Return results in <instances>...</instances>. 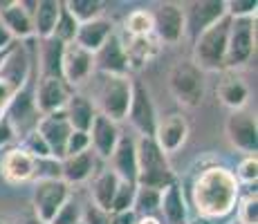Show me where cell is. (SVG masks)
Listing matches in <instances>:
<instances>
[{"label": "cell", "mask_w": 258, "mask_h": 224, "mask_svg": "<svg viewBox=\"0 0 258 224\" xmlns=\"http://www.w3.org/2000/svg\"><path fill=\"white\" fill-rule=\"evenodd\" d=\"M94 56V72L101 74H115V77H123L128 74V61L126 52H123V38L115 32L106 43L101 45L99 52L92 54Z\"/></svg>", "instance_id": "cell-21"}, {"label": "cell", "mask_w": 258, "mask_h": 224, "mask_svg": "<svg viewBox=\"0 0 258 224\" xmlns=\"http://www.w3.org/2000/svg\"><path fill=\"white\" fill-rule=\"evenodd\" d=\"M227 16L225 0H198V3L184 5V21H186V32L193 38L209 29L211 25L220 23Z\"/></svg>", "instance_id": "cell-16"}, {"label": "cell", "mask_w": 258, "mask_h": 224, "mask_svg": "<svg viewBox=\"0 0 258 224\" xmlns=\"http://www.w3.org/2000/svg\"><path fill=\"white\" fill-rule=\"evenodd\" d=\"M25 224H45V222H41V220H36L34 215H29L27 220H25Z\"/></svg>", "instance_id": "cell-50"}, {"label": "cell", "mask_w": 258, "mask_h": 224, "mask_svg": "<svg viewBox=\"0 0 258 224\" xmlns=\"http://www.w3.org/2000/svg\"><path fill=\"white\" fill-rule=\"evenodd\" d=\"M123 32L128 38H140V36H151L153 34V16L151 9L137 7L123 18Z\"/></svg>", "instance_id": "cell-33"}, {"label": "cell", "mask_w": 258, "mask_h": 224, "mask_svg": "<svg viewBox=\"0 0 258 224\" xmlns=\"http://www.w3.org/2000/svg\"><path fill=\"white\" fill-rule=\"evenodd\" d=\"M137 151V186L164 191L173 182H177L168 157L157 148L153 137H135Z\"/></svg>", "instance_id": "cell-2"}, {"label": "cell", "mask_w": 258, "mask_h": 224, "mask_svg": "<svg viewBox=\"0 0 258 224\" xmlns=\"http://www.w3.org/2000/svg\"><path fill=\"white\" fill-rule=\"evenodd\" d=\"M216 94L220 99V103L225 108H229V112L242 110L247 108L251 97V90L247 86V81L234 69H222L220 72V81H218Z\"/></svg>", "instance_id": "cell-20"}, {"label": "cell", "mask_w": 258, "mask_h": 224, "mask_svg": "<svg viewBox=\"0 0 258 224\" xmlns=\"http://www.w3.org/2000/svg\"><path fill=\"white\" fill-rule=\"evenodd\" d=\"M14 45V38L9 36V32L0 25V52H5V49H9Z\"/></svg>", "instance_id": "cell-47"}, {"label": "cell", "mask_w": 258, "mask_h": 224, "mask_svg": "<svg viewBox=\"0 0 258 224\" xmlns=\"http://www.w3.org/2000/svg\"><path fill=\"white\" fill-rule=\"evenodd\" d=\"M61 12V0H36L32 7V23H34V38L47 41L52 38L54 27Z\"/></svg>", "instance_id": "cell-28"}, {"label": "cell", "mask_w": 258, "mask_h": 224, "mask_svg": "<svg viewBox=\"0 0 258 224\" xmlns=\"http://www.w3.org/2000/svg\"><path fill=\"white\" fill-rule=\"evenodd\" d=\"M135 224H162V220L157 215H137Z\"/></svg>", "instance_id": "cell-49"}, {"label": "cell", "mask_w": 258, "mask_h": 224, "mask_svg": "<svg viewBox=\"0 0 258 224\" xmlns=\"http://www.w3.org/2000/svg\"><path fill=\"white\" fill-rule=\"evenodd\" d=\"M94 173H97V155L92 151L61 159V179L68 186L90 182L94 177Z\"/></svg>", "instance_id": "cell-25"}, {"label": "cell", "mask_w": 258, "mask_h": 224, "mask_svg": "<svg viewBox=\"0 0 258 224\" xmlns=\"http://www.w3.org/2000/svg\"><path fill=\"white\" fill-rule=\"evenodd\" d=\"M0 224H9V222H5V220H0Z\"/></svg>", "instance_id": "cell-53"}, {"label": "cell", "mask_w": 258, "mask_h": 224, "mask_svg": "<svg viewBox=\"0 0 258 224\" xmlns=\"http://www.w3.org/2000/svg\"><path fill=\"white\" fill-rule=\"evenodd\" d=\"M188 134H191V126H188L186 117L180 112H171V114H166V117L157 119L153 139H155L157 148H160L166 157H171L186 143Z\"/></svg>", "instance_id": "cell-13"}, {"label": "cell", "mask_w": 258, "mask_h": 224, "mask_svg": "<svg viewBox=\"0 0 258 224\" xmlns=\"http://www.w3.org/2000/svg\"><path fill=\"white\" fill-rule=\"evenodd\" d=\"M256 54V18H229L225 69L238 72Z\"/></svg>", "instance_id": "cell-6"}, {"label": "cell", "mask_w": 258, "mask_h": 224, "mask_svg": "<svg viewBox=\"0 0 258 224\" xmlns=\"http://www.w3.org/2000/svg\"><path fill=\"white\" fill-rule=\"evenodd\" d=\"M70 197H72V186H68L63 179H38V182H34V191H32L34 217L49 224Z\"/></svg>", "instance_id": "cell-7"}, {"label": "cell", "mask_w": 258, "mask_h": 224, "mask_svg": "<svg viewBox=\"0 0 258 224\" xmlns=\"http://www.w3.org/2000/svg\"><path fill=\"white\" fill-rule=\"evenodd\" d=\"M63 112H66V119H68V123H70V128L72 130H79V132H90L92 121H94V117H97L94 103L81 92L72 94Z\"/></svg>", "instance_id": "cell-29"}, {"label": "cell", "mask_w": 258, "mask_h": 224, "mask_svg": "<svg viewBox=\"0 0 258 224\" xmlns=\"http://www.w3.org/2000/svg\"><path fill=\"white\" fill-rule=\"evenodd\" d=\"M160 197H162V193L155 191V188L137 186L133 211H135L137 215H155L157 208H160Z\"/></svg>", "instance_id": "cell-34"}, {"label": "cell", "mask_w": 258, "mask_h": 224, "mask_svg": "<svg viewBox=\"0 0 258 224\" xmlns=\"http://www.w3.org/2000/svg\"><path fill=\"white\" fill-rule=\"evenodd\" d=\"M112 34H115V25H112V21H108V18L103 16V18H97V21L79 25L74 43H77L79 47H83L86 52L94 54L101 49V45L106 43Z\"/></svg>", "instance_id": "cell-27"}, {"label": "cell", "mask_w": 258, "mask_h": 224, "mask_svg": "<svg viewBox=\"0 0 258 224\" xmlns=\"http://www.w3.org/2000/svg\"><path fill=\"white\" fill-rule=\"evenodd\" d=\"M168 90L184 108H200L207 92V74L191 58H182L168 69Z\"/></svg>", "instance_id": "cell-4"}, {"label": "cell", "mask_w": 258, "mask_h": 224, "mask_svg": "<svg viewBox=\"0 0 258 224\" xmlns=\"http://www.w3.org/2000/svg\"><path fill=\"white\" fill-rule=\"evenodd\" d=\"M88 134H90V151L101 159H110L112 153H115V148H117V143H119V139H121L119 123L101 117L99 112H97V117H94L92 128Z\"/></svg>", "instance_id": "cell-22"}, {"label": "cell", "mask_w": 258, "mask_h": 224, "mask_svg": "<svg viewBox=\"0 0 258 224\" xmlns=\"http://www.w3.org/2000/svg\"><path fill=\"white\" fill-rule=\"evenodd\" d=\"M36 175V159L25 153L21 146L7 148L0 157V177L7 184H27Z\"/></svg>", "instance_id": "cell-18"}, {"label": "cell", "mask_w": 258, "mask_h": 224, "mask_svg": "<svg viewBox=\"0 0 258 224\" xmlns=\"http://www.w3.org/2000/svg\"><path fill=\"white\" fill-rule=\"evenodd\" d=\"M14 97H16V92H14V90L7 86V83L0 81V112L7 110V106L12 103V99H14Z\"/></svg>", "instance_id": "cell-45"}, {"label": "cell", "mask_w": 258, "mask_h": 224, "mask_svg": "<svg viewBox=\"0 0 258 224\" xmlns=\"http://www.w3.org/2000/svg\"><path fill=\"white\" fill-rule=\"evenodd\" d=\"M5 54H7V49H5V52H0V65H3V61H5Z\"/></svg>", "instance_id": "cell-51"}, {"label": "cell", "mask_w": 258, "mask_h": 224, "mask_svg": "<svg viewBox=\"0 0 258 224\" xmlns=\"http://www.w3.org/2000/svg\"><path fill=\"white\" fill-rule=\"evenodd\" d=\"M66 45L47 38L41 41V52H38V63H41L43 77H61V56Z\"/></svg>", "instance_id": "cell-31"}, {"label": "cell", "mask_w": 258, "mask_h": 224, "mask_svg": "<svg viewBox=\"0 0 258 224\" xmlns=\"http://www.w3.org/2000/svg\"><path fill=\"white\" fill-rule=\"evenodd\" d=\"M110 162V171L117 175L119 182L137 184V151H135V137H123L119 139L115 153L108 159Z\"/></svg>", "instance_id": "cell-23"}, {"label": "cell", "mask_w": 258, "mask_h": 224, "mask_svg": "<svg viewBox=\"0 0 258 224\" xmlns=\"http://www.w3.org/2000/svg\"><path fill=\"white\" fill-rule=\"evenodd\" d=\"M135 193H137V184L119 182L117 193H115V197H112V204H110V213L133 211V204H135Z\"/></svg>", "instance_id": "cell-38"}, {"label": "cell", "mask_w": 258, "mask_h": 224, "mask_svg": "<svg viewBox=\"0 0 258 224\" xmlns=\"http://www.w3.org/2000/svg\"><path fill=\"white\" fill-rule=\"evenodd\" d=\"M79 224H83V222H79Z\"/></svg>", "instance_id": "cell-55"}, {"label": "cell", "mask_w": 258, "mask_h": 224, "mask_svg": "<svg viewBox=\"0 0 258 224\" xmlns=\"http://www.w3.org/2000/svg\"><path fill=\"white\" fill-rule=\"evenodd\" d=\"M117 186H119V179H117V175L110 171V168L94 173L92 186H90L92 204L94 206H99L101 211L110 213V204H112V197H115V193H117Z\"/></svg>", "instance_id": "cell-30"}, {"label": "cell", "mask_w": 258, "mask_h": 224, "mask_svg": "<svg viewBox=\"0 0 258 224\" xmlns=\"http://www.w3.org/2000/svg\"><path fill=\"white\" fill-rule=\"evenodd\" d=\"M133 101V79L131 74L115 77V74H103L101 88H99L97 97V112L101 117L110 119L115 123L126 121L128 108Z\"/></svg>", "instance_id": "cell-5"}, {"label": "cell", "mask_w": 258, "mask_h": 224, "mask_svg": "<svg viewBox=\"0 0 258 224\" xmlns=\"http://www.w3.org/2000/svg\"><path fill=\"white\" fill-rule=\"evenodd\" d=\"M92 74H94V56L83 47H79L74 41L68 43L63 47V56H61V79L72 90H77L83 83L90 81Z\"/></svg>", "instance_id": "cell-12"}, {"label": "cell", "mask_w": 258, "mask_h": 224, "mask_svg": "<svg viewBox=\"0 0 258 224\" xmlns=\"http://www.w3.org/2000/svg\"><path fill=\"white\" fill-rule=\"evenodd\" d=\"M5 117L12 121L18 137H25L27 132L36 130L41 112H38L36 103H34V92H29V86L23 88L21 92L12 99V103H9L7 110H5Z\"/></svg>", "instance_id": "cell-17"}, {"label": "cell", "mask_w": 258, "mask_h": 224, "mask_svg": "<svg viewBox=\"0 0 258 224\" xmlns=\"http://www.w3.org/2000/svg\"><path fill=\"white\" fill-rule=\"evenodd\" d=\"M227 224H240V222H236V220H231V222H227Z\"/></svg>", "instance_id": "cell-52"}, {"label": "cell", "mask_w": 258, "mask_h": 224, "mask_svg": "<svg viewBox=\"0 0 258 224\" xmlns=\"http://www.w3.org/2000/svg\"><path fill=\"white\" fill-rule=\"evenodd\" d=\"M63 7L72 14V18L79 25L103 18V14H106V3H101V0H66Z\"/></svg>", "instance_id": "cell-32"}, {"label": "cell", "mask_w": 258, "mask_h": 224, "mask_svg": "<svg viewBox=\"0 0 258 224\" xmlns=\"http://www.w3.org/2000/svg\"><path fill=\"white\" fill-rule=\"evenodd\" d=\"M32 54L21 43H14L5 54V61L0 65V81L7 83L14 92H21L23 88L29 86L32 79Z\"/></svg>", "instance_id": "cell-11"}, {"label": "cell", "mask_w": 258, "mask_h": 224, "mask_svg": "<svg viewBox=\"0 0 258 224\" xmlns=\"http://www.w3.org/2000/svg\"><path fill=\"white\" fill-rule=\"evenodd\" d=\"M79 222H81V204L74 200V197H70L49 224H79Z\"/></svg>", "instance_id": "cell-41"}, {"label": "cell", "mask_w": 258, "mask_h": 224, "mask_svg": "<svg viewBox=\"0 0 258 224\" xmlns=\"http://www.w3.org/2000/svg\"><path fill=\"white\" fill-rule=\"evenodd\" d=\"M21 148L25 153H29L34 159H54L52 153H49V148H47V143H45V139L38 134V130H32V132L25 134Z\"/></svg>", "instance_id": "cell-39"}, {"label": "cell", "mask_w": 258, "mask_h": 224, "mask_svg": "<svg viewBox=\"0 0 258 224\" xmlns=\"http://www.w3.org/2000/svg\"><path fill=\"white\" fill-rule=\"evenodd\" d=\"M32 7H34V3H25V0H7V3H0V25L9 32L14 43L34 38Z\"/></svg>", "instance_id": "cell-15"}, {"label": "cell", "mask_w": 258, "mask_h": 224, "mask_svg": "<svg viewBox=\"0 0 258 224\" xmlns=\"http://www.w3.org/2000/svg\"><path fill=\"white\" fill-rule=\"evenodd\" d=\"M86 151H90V134H88V132L72 130V132H70V137H68L66 157L79 155V153H86Z\"/></svg>", "instance_id": "cell-42"}, {"label": "cell", "mask_w": 258, "mask_h": 224, "mask_svg": "<svg viewBox=\"0 0 258 224\" xmlns=\"http://www.w3.org/2000/svg\"><path fill=\"white\" fill-rule=\"evenodd\" d=\"M225 134L234 151L242 153V155H256L258 153L256 112H251L249 108L229 112V117L225 121Z\"/></svg>", "instance_id": "cell-8"}, {"label": "cell", "mask_w": 258, "mask_h": 224, "mask_svg": "<svg viewBox=\"0 0 258 224\" xmlns=\"http://www.w3.org/2000/svg\"><path fill=\"white\" fill-rule=\"evenodd\" d=\"M3 114H5V112H0V117H3Z\"/></svg>", "instance_id": "cell-54"}, {"label": "cell", "mask_w": 258, "mask_h": 224, "mask_svg": "<svg viewBox=\"0 0 258 224\" xmlns=\"http://www.w3.org/2000/svg\"><path fill=\"white\" fill-rule=\"evenodd\" d=\"M81 222L83 224H110V213L101 211L99 206H94V204H86V206H81Z\"/></svg>", "instance_id": "cell-43"}, {"label": "cell", "mask_w": 258, "mask_h": 224, "mask_svg": "<svg viewBox=\"0 0 258 224\" xmlns=\"http://www.w3.org/2000/svg\"><path fill=\"white\" fill-rule=\"evenodd\" d=\"M77 29H79V23L74 21L72 14L68 12V9L63 7V3H61V12H58V21H56V27H54L52 38L54 41H58V43H63V45H68V43L74 41Z\"/></svg>", "instance_id": "cell-36"}, {"label": "cell", "mask_w": 258, "mask_h": 224, "mask_svg": "<svg viewBox=\"0 0 258 224\" xmlns=\"http://www.w3.org/2000/svg\"><path fill=\"white\" fill-rule=\"evenodd\" d=\"M227 38H229V16L220 23L211 25L202 34L193 38V54L191 61L202 72H222L227 58Z\"/></svg>", "instance_id": "cell-3"}, {"label": "cell", "mask_w": 258, "mask_h": 224, "mask_svg": "<svg viewBox=\"0 0 258 224\" xmlns=\"http://www.w3.org/2000/svg\"><path fill=\"white\" fill-rule=\"evenodd\" d=\"M16 137H18V134H16V130H14L12 121H9V119L3 114V117H0V151H3V148H7Z\"/></svg>", "instance_id": "cell-44"}, {"label": "cell", "mask_w": 258, "mask_h": 224, "mask_svg": "<svg viewBox=\"0 0 258 224\" xmlns=\"http://www.w3.org/2000/svg\"><path fill=\"white\" fill-rule=\"evenodd\" d=\"M236 222L240 224H258V195L256 191H249L247 195H240L238 197V204H236Z\"/></svg>", "instance_id": "cell-35"}, {"label": "cell", "mask_w": 258, "mask_h": 224, "mask_svg": "<svg viewBox=\"0 0 258 224\" xmlns=\"http://www.w3.org/2000/svg\"><path fill=\"white\" fill-rule=\"evenodd\" d=\"M238 197H240V184L236 182L231 168L213 164V166L202 168L193 177L191 206L200 217L229 220L238 204Z\"/></svg>", "instance_id": "cell-1"}, {"label": "cell", "mask_w": 258, "mask_h": 224, "mask_svg": "<svg viewBox=\"0 0 258 224\" xmlns=\"http://www.w3.org/2000/svg\"><path fill=\"white\" fill-rule=\"evenodd\" d=\"M234 177L236 182L245 184V186H254L256 188V182H258V155H245L238 162V168L234 171Z\"/></svg>", "instance_id": "cell-37"}, {"label": "cell", "mask_w": 258, "mask_h": 224, "mask_svg": "<svg viewBox=\"0 0 258 224\" xmlns=\"http://www.w3.org/2000/svg\"><path fill=\"white\" fill-rule=\"evenodd\" d=\"M160 220L162 224H186L188 222V204L184 197V188L180 182H173L162 191L160 197Z\"/></svg>", "instance_id": "cell-24"}, {"label": "cell", "mask_w": 258, "mask_h": 224, "mask_svg": "<svg viewBox=\"0 0 258 224\" xmlns=\"http://www.w3.org/2000/svg\"><path fill=\"white\" fill-rule=\"evenodd\" d=\"M126 119L140 132V137H153L155 134V126L160 117H157L151 90L144 86L142 81H133V101H131V108H128Z\"/></svg>", "instance_id": "cell-10"}, {"label": "cell", "mask_w": 258, "mask_h": 224, "mask_svg": "<svg viewBox=\"0 0 258 224\" xmlns=\"http://www.w3.org/2000/svg\"><path fill=\"white\" fill-rule=\"evenodd\" d=\"M186 224H227V220H213V217H200V215H196V217H188Z\"/></svg>", "instance_id": "cell-48"}, {"label": "cell", "mask_w": 258, "mask_h": 224, "mask_svg": "<svg viewBox=\"0 0 258 224\" xmlns=\"http://www.w3.org/2000/svg\"><path fill=\"white\" fill-rule=\"evenodd\" d=\"M137 213L135 211H123V213H110V224H135Z\"/></svg>", "instance_id": "cell-46"}, {"label": "cell", "mask_w": 258, "mask_h": 224, "mask_svg": "<svg viewBox=\"0 0 258 224\" xmlns=\"http://www.w3.org/2000/svg\"><path fill=\"white\" fill-rule=\"evenodd\" d=\"M36 130L45 139L49 153L54 159L61 162L66 157V146H68V137H70L72 128L66 119V112H54V114H43L36 123Z\"/></svg>", "instance_id": "cell-19"}, {"label": "cell", "mask_w": 258, "mask_h": 224, "mask_svg": "<svg viewBox=\"0 0 258 224\" xmlns=\"http://www.w3.org/2000/svg\"><path fill=\"white\" fill-rule=\"evenodd\" d=\"M123 52H126L128 72L131 69H144L151 65L162 52V45L155 36H140V38H128L123 41Z\"/></svg>", "instance_id": "cell-26"}, {"label": "cell", "mask_w": 258, "mask_h": 224, "mask_svg": "<svg viewBox=\"0 0 258 224\" xmlns=\"http://www.w3.org/2000/svg\"><path fill=\"white\" fill-rule=\"evenodd\" d=\"M74 90L61 77H41L36 83V90H34V103H36L41 117L63 112Z\"/></svg>", "instance_id": "cell-14"}, {"label": "cell", "mask_w": 258, "mask_h": 224, "mask_svg": "<svg viewBox=\"0 0 258 224\" xmlns=\"http://www.w3.org/2000/svg\"><path fill=\"white\" fill-rule=\"evenodd\" d=\"M225 9L229 18H256V0H225Z\"/></svg>", "instance_id": "cell-40"}, {"label": "cell", "mask_w": 258, "mask_h": 224, "mask_svg": "<svg viewBox=\"0 0 258 224\" xmlns=\"http://www.w3.org/2000/svg\"><path fill=\"white\" fill-rule=\"evenodd\" d=\"M153 16V36L160 45H177L186 36L184 5L180 3H160L151 9Z\"/></svg>", "instance_id": "cell-9"}]
</instances>
